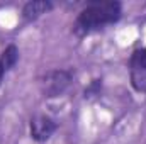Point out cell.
Listing matches in <instances>:
<instances>
[{"label":"cell","mask_w":146,"mask_h":144,"mask_svg":"<svg viewBox=\"0 0 146 144\" xmlns=\"http://www.w3.org/2000/svg\"><path fill=\"white\" fill-rule=\"evenodd\" d=\"M131 80L136 90L146 92V48L136 51L131 58Z\"/></svg>","instance_id":"obj_3"},{"label":"cell","mask_w":146,"mask_h":144,"mask_svg":"<svg viewBox=\"0 0 146 144\" xmlns=\"http://www.w3.org/2000/svg\"><path fill=\"white\" fill-rule=\"evenodd\" d=\"M56 131V122L51 117L37 115L31 120V136L36 141H46Z\"/></svg>","instance_id":"obj_4"},{"label":"cell","mask_w":146,"mask_h":144,"mask_svg":"<svg viewBox=\"0 0 146 144\" xmlns=\"http://www.w3.org/2000/svg\"><path fill=\"white\" fill-rule=\"evenodd\" d=\"M17 59H19V51H17V48H15L14 44L7 46L5 51H3L2 56H0V68H2V71L7 73L9 70H12V68L15 66Z\"/></svg>","instance_id":"obj_6"},{"label":"cell","mask_w":146,"mask_h":144,"mask_svg":"<svg viewBox=\"0 0 146 144\" xmlns=\"http://www.w3.org/2000/svg\"><path fill=\"white\" fill-rule=\"evenodd\" d=\"M2 76H3V71H2V68H0V80H2Z\"/></svg>","instance_id":"obj_7"},{"label":"cell","mask_w":146,"mask_h":144,"mask_svg":"<svg viewBox=\"0 0 146 144\" xmlns=\"http://www.w3.org/2000/svg\"><path fill=\"white\" fill-rule=\"evenodd\" d=\"M121 12L122 9L119 2H94L80 12L73 31L78 36L90 34L109 24H114L121 17Z\"/></svg>","instance_id":"obj_1"},{"label":"cell","mask_w":146,"mask_h":144,"mask_svg":"<svg viewBox=\"0 0 146 144\" xmlns=\"http://www.w3.org/2000/svg\"><path fill=\"white\" fill-rule=\"evenodd\" d=\"M53 7L51 2H44V0H36V2H27L22 9V15L26 20H33L39 17L41 14H46L49 9Z\"/></svg>","instance_id":"obj_5"},{"label":"cell","mask_w":146,"mask_h":144,"mask_svg":"<svg viewBox=\"0 0 146 144\" xmlns=\"http://www.w3.org/2000/svg\"><path fill=\"white\" fill-rule=\"evenodd\" d=\"M72 81V75L65 70H56V71H49L41 81L42 85V92L46 97H56L58 93H61Z\"/></svg>","instance_id":"obj_2"}]
</instances>
